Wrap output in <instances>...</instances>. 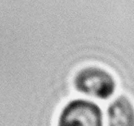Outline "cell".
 <instances>
[{
    "label": "cell",
    "mask_w": 134,
    "mask_h": 126,
    "mask_svg": "<svg viewBox=\"0 0 134 126\" xmlns=\"http://www.w3.org/2000/svg\"><path fill=\"white\" fill-rule=\"evenodd\" d=\"M72 86L78 93L90 99L107 101L115 95L118 80L114 73L105 66L90 64L76 72Z\"/></svg>",
    "instance_id": "cell-1"
},
{
    "label": "cell",
    "mask_w": 134,
    "mask_h": 126,
    "mask_svg": "<svg viewBox=\"0 0 134 126\" xmlns=\"http://www.w3.org/2000/svg\"><path fill=\"white\" fill-rule=\"evenodd\" d=\"M107 126H134V103L126 94H119L107 109Z\"/></svg>",
    "instance_id": "cell-3"
},
{
    "label": "cell",
    "mask_w": 134,
    "mask_h": 126,
    "mask_svg": "<svg viewBox=\"0 0 134 126\" xmlns=\"http://www.w3.org/2000/svg\"><path fill=\"white\" fill-rule=\"evenodd\" d=\"M57 126H104L103 112L92 99H72L59 112Z\"/></svg>",
    "instance_id": "cell-2"
}]
</instances>
